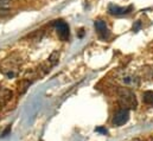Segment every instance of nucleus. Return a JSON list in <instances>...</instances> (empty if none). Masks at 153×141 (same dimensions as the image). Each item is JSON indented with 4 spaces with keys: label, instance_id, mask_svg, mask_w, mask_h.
<instances>
[{
    "label": "nucleus",
    "instance_id": "f257e3e1",
    "mask_svg": "<svg viewBox=\"0 0 153 141\" xmlns=\"http://www.w3.org/2000/svg\"><path fill=\"white\" fill-rule=\"evenodd\" d=\"M117 101L122 109H127V110L135 109L138 105L134 91L127 87H121L117 89Z\"/></svg>",
    "mask_w": 153,
    "mask_h": 141
},
{
    "label": "nucleus",
    "instance_id": "f03ea898",
    "mask_svg": "<svg viewBox=\"0 0 153 141\" xmlns=\"http://www.w3.org/2000/svg\"><path fill=\"white\" fill-rule=\"evenodd\" d=\"M20 61L19 58H16L14 56L6 58L1 64H0V71L7 77V78H14L18 75Z\"/></svg>",
    "mask_w": 153,
    "mask_h": 141
},
{
    "label": "nucleus",
    "instance_id": "7ed1b4c3",
    "mask_svg": "<svg viewBox=\"0 0 153 141\" xmlns=\"http://www.w3.org/2000/svg\"><path fill=\"white\" fill-rule=\"evenodd\" d=\"M116 79L123 85V87H138L139 85V78L138 76L131 73V72H126V71H122L120 73H117L116 76Z\"/></svg>",
    "mask_w": 153,
    "mask_h": 141
},
{
    "label": "nucleus",
    "instance_id": "20e7f679",
    "mask_svg": "<svg viewBox=\"0 0 153 141\" xmlns=\"http://www.w3.org/2000/svg\"><path fill=\"white\" fill-rule=\"evenodd\" d=\"M53 26H55L56 30H57L58 37H59L63 42H65V40L69 39V35H70L69 25H68L65 22H63V20H56V22L53 23Z\"/></svg>",
    "mask_w": 153,
    "mask_h": 141
},
{
    "label": "nucleus",
    "instance_id": "39448f33",
    "mask_svg": "<svg viewBox=\"0 0 153 141\" xmlns=\"http://www.w3.org/2000/svg\"><path fill=\"white\" fill-rule=\"evenodd\" d=\"M128 119H129V110L121 108V109H119L114 114L112 122H113L114 126L120 127V126H123V125L128 121Z\"/></svg>",
    "mask_w": 153,
    "mask_h": 141
},
{
    "label": "nucleus",
    "instance_id": "423d86ee",
    "mask_svg": "<svg viewBox=\"0 0 153 141\" xmlns=\"http://www.w3.org/2000/svg\"><path fill=\"white\" fill-rule=\"evenodd\" d=\"M94 25H95V29H96L97 33L100 36V38H102V39H108V37L111 36V31H109V29H108L106 22H103V20H101V19H97V20H95Z\"/></svg>",
    "mask_w": 153,
    "mask_h": 141
},
{
    "label": "nucleus",
    "instance_id": "0eeeda50",
    "mask_svg": "<svg viewBox=\"0 0 153 141\" xmlns=\"http://www.w3.org/2000/svg\"><path fill=\"white\" fill-rule=\"evenodd\" d=\"M133 10V6H127V7H120L115 4L108 5V13L112 16H125L128 14Z\"/></svg>",
    "mask_w": 153,
    "mask_h": 141
},
{
    "label": "nucleus",
    "instance_id": "6e6552de",
    "mask_svg": "<svg viewBox=\"0 0 153 141\" xmlns=\"http://www.w3.org/2000/svg\"><path fill=\"white\" fill-rule=\"evenodd\" d=\"M13 96V93L7 88H0V107H4Z\"/></svg>",
    "mask_w": 153,
    "mask_h": 141
},
{
    "label": "nucleus",
    "instance_id": "1a4fd4ad",
    "mask_svg": "<svg viewBox=\"0 0 153 141\" xmlns=\"http://www.w3.org/2000/svg\"><path fill=\"white\" fill-rule=\"evenodd\" d=\"M11 10V2L10 0H0V17L6 16L10 13Z\"/></svg>",
    "mask_w": 153,
    "mask_h": 141
},
{
    "label": "nucleus",
    "instance_id": "9d476101",
    "mask_svg": "<svg viewBox=\"0 0 153 141\" xmlns=\"http://www.w3.org/2000/svg\"><path fill=\"white\" fill-rule=\"evenodd\" d=\"M143 101L149 106H153V91H145L143 94Z\"/></svg>",
    "mask_w": 153,
    "mask_h": 141
},
{
    "label": "nucleus",
    "instance_id": "9b49d317",
    "mask_svg": "<svg viewBox=\"0 0 153 141\" xmlns=\"http://www.w3.org/2000/svg\"><path fill=\"white\" fill-rule=\"evenodd\" d=\"M30 84H31V81H27V79H23V81L19 83V93H20V94L25 93V91H26V89L30 87Z\"/></svg>",
    "mask_w": 153,
    "mask_h": 141
},
{
    "label": "nucleus",
    "instance_id": "f8f14e48",
    "mask_svg": "<svg viewBox=\"0 0 153 141\" xmlns=\"http://www.w3.org/2000/svg\"><path fill=\"white\" fill-rule=\"evenodd\" d=\"M140 27H141V23H140V22H137L135 25H133V31H134V32H138V31L140 30Z\"/></svg>",
    "mask_w": 153,
    "mask_h": 141
},
{
    "label": "nucleus",
    "instance_id": "ddd939ff",
    "mask_svg": "<svg viewBox=\"0 0 153 141\" xmlns=\"http://www.w3.org/2000/svg\"><path fill=\"white\" fill-rule=\"evenodd\" d=\"M95 132H99V133H103V134H107V129H103V128H96Z\"/></svg>",
    "mask_w": 153,
    "mask_h": 141
}]
</instances>
